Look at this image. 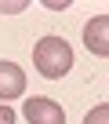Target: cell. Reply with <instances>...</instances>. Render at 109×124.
<instances>
[{
  "mask_svg": "<svg viewBox=\"0 0 109 124\" xmlns=\"http://www.w3.org/2000/svg\"><path fill=\"white\" fill-rule=\"evenodd\" d=\"M33 66L47 80H62L73 70V47H69V40H62V37H40L36 47H33Z\"/></svg>",
  "mask_w": 109,
  "mask_h": 124,
  "instance_id": "1",
  "label": "cell"
},
{
  "mask_svg": "<svg viewBox=\"0 0 109 124\" xmlns=\"http://www.w3.org/2000/svg\"><path fill=\"white\" fill-rule=\"evenodd\" d=\"M22 113H26V120H29V124H66V109L54 102V99H44V95L26 99Z\"/></svg>",
  "mask_w": 109,
  "mask_h": 124,
  "instance_id": "2",
  "label": "cell"
},
{
  "mask_svg": "<svg viewBox=\"0 0 109 124\" xmlns=\"http://www.w3.org/2000/svg\"><path fill=\"white\" fill-rule=\"evenodd\" d=\"M84 44H87L91 55L109 58V15H98L84 26Z\"/></svg>",
  "mask_w": 109,
  "mask_h": 124,
  "instance_id": "3",
  "label": "cell"
},
{
  "mask_svg": "<svg viewBox=\"0 0 109 124\" xmlns=\"http://www.w3.org/2000/svg\"><path fill=\"white\" fill-rule=\"evenodd\" d=\"M26 91V73L22 66H15V62L0 58V102H11Z\"/></svg>",
  "mask_w": 109,
  "mask_h": 124,
  "instance_id": "4",
  "label": "cell"
},
{
  "mask_svg": "<svg viewBox=\"0 0 109 124\" xmlns=\"http://www.w3.org/2000/svg\"><path fill=\"white\" fill-rule=\"evenodd\" d=\"M84 124H109V102H102V106H91V113L84 117Z\"/></svg>",
  "mask_w": 109,
  "mask_h": 124,
  "instance_id": "5",
  "label": "cell"
},
{
  "mask_svg": "<svg viewBox=\"0 0 109 124\" xmlns=\"http://www.w3.org/2000/svg\"><path fill=\"white\" fill-rule=\"evenodd\" d=\"M0 124H15V109L4 102V106H0Z\"/></svg>",
  "mask_w": 109,
  "mask_h": 124,
  "instance_id": "6",
  "label": "cell"
},
{
  "mask_svg": "<svg viewBox=\"0 0 109 124\" xmlns=\"http://www.w3.org/2000/svg\"><path fill=\"white\" fill-rule=\"evenodd\" d=\"M0 11L4 15H18V11H26V4H0Z\"/></svg>",
  "mask_w": 109,
  "mask_h": 124,
  "instance_id": "7",
  "label": "cell"
}]
</instances>
